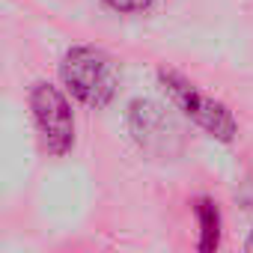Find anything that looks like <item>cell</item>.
<instances>
[{
    "label": "cell",
    "instance_id": "cell-1",
    "mask_svg": "<svg viewBox=\"0 0 253 253\" xmlns=\"http://www.w3.org/2000/svg\"><path fill=\"white\" fill-rule=\"evenodd\" d=\"M60 72H63L69 92L92 107L107 104L116 92V84H119V72H116L113 60L98 48H84V45L72 48L63 57Z\"/></svg>",
    "mask_w": 253,
    "mask_h": 253
},
{
    "label": "cell",
    "instance_id": "cell-2",
    "mask_svg": "<svg viewBox=\"0 0 253 253\" xmlns=\"http://www.w3.org/2000/svg\"><path fill=\"white\" fill-rule=\"evenodd\" d=\"M158 81H161L164 92L170 95V101L179 110H185V116H191L206 134H211L217 140H232L235 137L238 125H235L232 113L226 110V104H220L211 95L200 92L191 81H185L176 72H158Z\"/></svg>",
    "mask_w": 253,
    "mask_h": 253
},
{
    "label": "cell",
    "instance_id": "cell-3",
    "mask_svg": "<svg viewBox=\"0 0 253 253\" xmlns=\"http://www.w3.org/2000/svg\"><path fill=\"white\" fill-rule=\"evenodd\" d=\"M30 107L45 149L51 155H66L75 143V119L66 95L51 84H36L30 92Z\"/></svg>",
    "mask_w": 253,
    "mask_h": 253
},
{
    "label": "cell",
    "instance_id": "cell-4",
    "mask_svg": "<svg viewBox=\"0 0 253 253\" xmlns=\"http://www.w3.org/2000/svg\"><path fill=\"white\" fill-rule=\"evenodd\" d=\"M128 125H131L134 140L149 152H170V140H176V134H179L173 119L167 116V110L146 98L131 101Z\"/></svg>",
    "mask_w": 253,
    "mask_h": 253
},
{
    "label": "cell",
    "instance_id": "cell-5",
    "mask_svg": "<svg viewBox=\"0 0 253 253\" xmlns=\"http://www.w3.org/2000/svg\"><path fill=\"white\" fill-rule=\"evenodd\" d=\"M194 211H197L200 232H203L200 250H214V247H217V238H220V211H217V206L203 197V200H197Z\"/></svg>",
    "mask_w": 253,
    "mask_h": 253
},
{
    "label": "cell",
    "instance_id": "cell-6",
    "mask_svg": "<svg viewBox=\"0 0 253 253\" xmlns=\"http://www.w3.org/2000/svg\"><path fill=\"white\" fill-rule=\"evenodd\" d=\"M152 0H107V6H113L116 12H137V9H146Z\"/></svg>",
    "mask_w": 253,
    "mask_h": 253
},
{
    "label": "cell",
    "instance_id": "cell-7",
    "mask_svg": "<svg viewBox=\"0 0 253 253\" xmlns=\"http://www.w3.org/2000/svg\"><path fill=\"white\" fill-rule=\"evenodd\" d=\"M247 250H253V229H250V238H247Z\"/></svg>",
    "mask_w": 253,
    "mask_h": 253
}]
</instances>
